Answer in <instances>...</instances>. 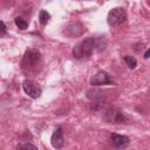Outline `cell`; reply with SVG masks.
<instances>
[{"instance_id": "cell-2", "label": "cell", "mask_w": 150, "mask_h": 150, "mask_svg": "<svg viewBox=\"0 0 150 150\" xmlns=\"http://www.w3.org/2000/svg\"><path fill=\"white\" fill-rule=\"evenodd\" d=\"M125 20H127V13H125V11H124L123 8H121V7L112 8V9L108 13L107 21H108L109 26H111V27L120 26V25H122Z\"/></svg>"}, {"instance_id": "cell-4", "label": "cell", "mask_w": 150, "mask_h": 150, "mask_svg": "<svg viewBox=\"0 0 150 150\" xmlns=\"http://www.w3.org/2000/svg\"><path fill=\"white\" fill-rule=\"evenodd\" d=\"M22 87H23L25 93H26L29 97H32V98H38V97H40V95H41V93H42V89H41L35 82H33V81H30V80H26V81L22 83Z\"/></svg>"}, {"instance_id": "cell-9", "label": "cell", "mask_w": 150, "mask_h": 150, "mask_svg": "<svg viewBox=\"0 0 150 150\" xmlns=\"http://www.w3.org/2000/svg\"><path fill=\"white\" fill-rule=\"evenodd\" d=\"M111 138V143L116 146V148H125L129 145L130 141L127 136H123V135H118V134H111L110 136Z\"/></svg>"}, {"instance_id": "cell-6", "label": "cell", "mask_w": 150, "mask_h": 150, "mask_svg": "<svg viewBox=\"0 0 150 150\" xmlns=\"http://www.w3.org/2000/svg\"><path fill=\"white\" fill-rule=\"evenodd\" d=\"M105 120L109 122H114V123H123L124 121H127V118L124 117V115L112 108H109L105 112Z\"/></svg>"}, {"instance_id": "cell-14", "label": "cell", "mask_w": 150, "mask_h": 150, "mask_svg": "<svg viewBox=\"0 0 150 150\" xmlns=\"http://www.w3.org/2000/svg\"><path fill=\"white\" fill-rule=\"evenodd\" d=\"M0 32L5 35L6 34V32H7V29H6V25L4 23V21H0Z\"/></svg>"}, {"instance_id": "cell-11", "label": "cell", "mask_w": 150, "mask_h": 150, "mask_svg": "<svg viewBox=\"0 0 150 150\" xmlns=\"http://www.w3.org/2000/svg\"><path fill=\"white\" fill-rule=\"evenodd\" d=\"M124 61H125V63L128 64V67L131 68V69L136 68V66H137V61H136V59L132 57V56H130V55H125V56H124Z\"/></svg>"}, {"instance_id": "cell-1", "label": "cell", "mask_w": 150, "mask_h": 150, "mask_svg": "<svg viewBox=\"0 0 150 150\" xmlns=\"http://www.w3.org/2000/svg\"><path fill=\"white\" fill-rule=\"evenodd\" d=\"M105 48L104 39L102 38H87L83 41H81L74 49H73V56L75 59H82L86 56H90L94 50H103Z\"/></svg>"}, {"instance_id": "cell-13", "label": "cell", "mask_w": 150, "mask_h": 150, "mask_svg": "<svg viewBox=\"0 0 150 150\" xmlns=\"http://www.w3.org/2000/svg\"><path fill=\"white\" fill-rule=\"evenodd\" d=\"M16 149H38V146L30 143H25V144H19Z\"/></svg>"}, {"instance_id": "cell-5", "label": "cell", "mask_w": 150, "mask_h": 150, "mask_svg": "<svg viewBox=\"0 0 150 150\" xmlns=\"http://www.w3.org/2000/svg\"><path fill=\"white\" fill-rule=\"evenodd\" d=\"M110 83H112V81L110 80L109 75L103 70L97 71L90 79V84H93V86H103V84H110Z\"/></svg>"}, {"instance_id": "cell-16", "label": "cell", "mask_w": 150, "mask_h": 150, "mask_svg": "<svg viewBox=\"0 0 150 150\" xmlns=\"http://www.w3.org/2000/svg\"><path fill=\"white\" fill-rule=\"evenodd\" d=\"M2 35H4V34H2V33H1V32H0V36H2Z\"/></svg>"}, {"instance_id": "cell-8", "label": "cell", "mask_w": 150, "mask_h": 150, "mask_svg": "<svg viewBox=\"0 0 150 150\" xmlns=\"http://www.w3.org/2000/svg\"><path fill=\"white\" fill-rule=\"evenodd\" d=\"M63 33L70 38H74V36H79L83 33V27L81 23L79 22H75V23H70L69 26H67V28L63 30Z\"/></svg>"}, {"instance_id": "cell-15", "label": "cell", "mask_w": 150, "mask_h": 150, "mask_svg": "<svg viewBox=\"0 0 150 150\" xmlns=\"http://www.w3.org/2000/svg\"><path fill=\"white\" fill-rule=\"evenodd\" d=\"M149 53H150V52H149V49L144 53V57H145V59H148V57H149Z\"/></svg>"}, {"instance_id": "cell-7", "label": "cell", "mask_w": 150, "mask_h": 150, "mask_svg": "<svg viewBox=\"0 0 150 150\" xmlns=\"http://www.w3.org/2000/svg\"><path fill=\"white\" fill-rule=\"evenodd\" d=\"M50 142H52V145L55 148V149H61L64 144V138H63V132H62V129L59 127L55 129V131L53 132L52 135V138H50Z\"/></svg>"}, {"instance_id": "cell-3", "label": "cell", "mask_w": 150, "mask_h": 150, "mask_svg": "<svg viewBox=\"0 0 150 150\" xmlns=\"http://www.w3.org/2000/svg\"><path fill=\"white\" fill-rule=\"evenodd\" d=\"M40 61V53L35 49H29L26 52L25 56H23V60H22V68L26 69H30L33 68L38 62Z\"/></svg>"}, {"instance_id": "cell-10", "label": "cell", "mask_w": 150, "mask_h": 150, "mask_svg": "<svg viewBox=\"0 0 150 150\" xmlns=\"http://www.w3.org/2000/svg\"><path fill=\"white\" fill-rule=\"evenodd\" d=\"M49 19H50V15H49V13L47 11H45V9L40 11V13H39V21H40L41 25H46L49 21Z\"/></svg>"}, {"instance_id": "cell-12", "label": "cell", "mask_w": 150, "mask_h": 150, "mask_svg": "<svg viewBox=\"0 0 150 150\" xmlns=\"http://www.w3.org/2000/svg\"><path fill=\"white\" fill-rule=\"evenodd\" d=\"M15 25L20 28V29H27V27H28V23L22 19V18H20V16H18V18H15Z\"/></svg>"}]
</instances>
